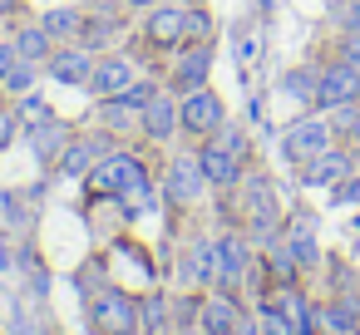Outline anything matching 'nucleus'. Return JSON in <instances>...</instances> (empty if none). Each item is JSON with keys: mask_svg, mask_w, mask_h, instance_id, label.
Returning <instances> with one entry per match:
<instances>
[{"mask_svg": "<svg viewBox=\"0 0 360 335\" xmlns=\"http://www.w3.org/2000/svg\"><path fill=\"white\" fill-rule=\"evenodd\" d=\"M139 183H148V168H143V158L139 153H129V148H109L89 173H84V188L94 192V197H124L129 188H139Z\"/></svg>", "mask_w": 360, "mask_h": 335, "instance_id": "f257e3e1", "label": "nucleus"}, {"mask_svg": "<svg viewBox=\"0 0 360 335\" xmlns=\"http://www.w3.org/2000/svg\"><path fill=\"white\" fill-rule=\"evenodd\" d=\"M89 325H94V335H143L139 301L119 286H104L89 296Z\"/></svg>", "mask_w": 360, "mask_h": 335, "instance_id": "f03ea898", "label": "nucleus"}, {"mask_svg": "<svg viewBox=\"0 0 360 335\" xmlns=\"http://www.w3.org/2000/svg\"><path fill=\"white\" fill-rule=\"evenodd\" d=\"M242 192H247V222H252L247 232H252V242H276V232H281V207H276L271 183H266L262 173H247Z\"/></svg>", "mask_w": 360, "mask_h": 335, "instance_id": "7ed1b4c3", "label": "nucleus"}, {"mask_svg": "<svg viewBox=\"0 0 360 335\" xmlns=\"http://www.w3.org/2000/svg\"><path fill=\"white\" fill-rule=\"evenodd\" d=\"M281 148H286V158H291V163H306V158H316V153L335 148V124H330V114L296 119V124L281 133Z\"/></svg>", "mask_w": 360, "mask_h": 335, "instance_id": "20e7f679", "label": "nucleus"}, {"mask_svg": "<svg viewBox=\"0 0 360 335\" xmlns=\"http://www.w3.org/2000/svg\"><path fill=\"white\" fill-rule=\"evenodd\" d=\"M178 119H183L188 133L207 138V133H217V129L227 124V104H222L207 84H198V89H188V94L178 99Z\"/></svg>", "mask_w": 360, "mask_h": 335, "instance_id": "39448f33", "label": "nucleus"}, {"mask_svg": "<svg viewBox=\"0 0 360 335\" xmlns=\"http://www.w3.org/2000/svg\"><path fill=\"white\" fill-rule=\"evenodd\" d=\"M247 237L242 232H222L217 242H212V286L217 291H237L242 286V276H247Z\"/></svg>", "mask_w": 360, "mask_h": 335, "instance_id": "423d86ee", "label": "nucleus"}, {"mask_svg": "<svg viewBox=\"0 0 360 335\" xmlns=\"http://www.w3.org/2000/svg\"><path fill=\"white\" fill-rule=\"evenodd\" d=\"M360 99V70L355 65H345V60H335V65H326L321 74H316V109L326 114V109H340V104H355Z\"/></svg>", "mask_w": 360, "mask_h": 335, "instance_id": "0eeeda50", "label": "nucleus"}, {"mask_svg": "<svg viewBox=\"0 0 360 335\" xmlns=\"http://www.w3.org/2000/svg\"><path fill=\"white\" fill-rule=\"evenodd\" d=\"M198 163H202L207 188H237L242 173H247V158H242L237 148H227L222 138H207V143L198 148Z\"/></svg>", "mask_w": 360, "mask_h": 335, "instance_id": "6e6552de", "label": "nucleus"}, {"mask_svg": "<svg viewBox=\"0 0 360 335\" xmlns=\"http://www.w3.org/2000/svg\"><path fill=\"white\" fill-rule=\"evenodd\" d=\"M183 25H188V6L158 0V6H148V15H143V40L158 45V50H178L183 45Z\"/></svg>", "mask_w": 360, "mask_h": 335, "instance_id": "1a4fd4ad", "label": "nucleus"}, {"mask_svg": "<svg viewBox=\"0 0 360 335\" xmlns=\"http://www.w3.org/2000/svg\"><path fill=\"white\" fill-rule=\"evenodd\" d=\"M202 188H207V178H202L198 153L168 163V173H163V197H168V207H193V202L202 197Z\"/></svg>", "mask_w": 360, "mask_h": 335, "instance_id": "9d476101", "label": "nucleus"}, {"mask_svg": "<svg viewBox=\"0 0 360 335\" xmlns=\"http://www.w3.org/2000/svg\"><path fill=\"white\" fill-rule=\"evenodd\" d=\"M109 148H114V133H75V138L65 143V153H60L55 168H60L65 178H84Z\"/></svg>", "mask_w": 360, "mask_h": 335, "instance_id": "9b49d317", "label": "nucleus"}, {"mask_svg": "<svg viewBox=\"0 0 360 335\" xmlns=\"http://www.w3.org/2000/svg\"><path fill=\"white\" fill-rule=\"evenodd\" d=\"M134 79H139V70H134L129 55H99V60H94V74H89L84 89H89L94 99H114V94H124Z\"/></svg>", "mask_w": 360, "mask_h": 335, "instance_id": "f8f14e48", "label": "nucleus"}, {"mask_svg": "<svg viewBox=\"0 0 360 335\" xmlns=\"http://www.w3.org/2000/svg\"><path fill=\"white\" fill-rule=\"evenodd\" d=\"M178 50L183 55L173 60L168 84H173V94H188V89L207 84V74H212V45H178Z\"/></svg>", "mask_w": 360, "mask_h": 335, "instance_id": "ddd939ff", "label": "nucleus"}, {"mask_svg": "<svg viewBox=\"0 0 360 335\" xmlns=\"http://www.w3.org/2000/svg\"><path fill=\"white\" fill-rule=\"evenodd\" d=\"M94 60H99V50H89V45H55V55L45 60V70L60 84H89Z\"/></svg>", "mask_w": 360, "mask_h": 335, "instance_id": "4468645a", "label": "nucleus"}, {"mask_svg": "<svg viewBox=\"0 0 360 335\" xmlns=\"http://www.w3.org/2000/svg\"><path fill=\"white\" fill-rule=\"evenodd\" d=\"M198 330L202 335H237L242 330V310H237L232 291H217V296L198 301Z\"/></svg>", "mask_w": 360, "mask_h": 335, "instance_id": "2eb2a0df", "label": "nucleus"}, {"mask_svg": "<svg viewBox=\"0 0 360 335\" xmlns=\"http://www.w3.org/2000/svg\"><path fill=\"white\" fill-rule=\"evenodd\" d=\"M178 129H183V119H178V99H173L168 89H158V94L143 104V138H153V143H168Z\"/></svg>", "mask_w": 360, "mask_h": 335, "instance_id": "dca6fc26", "label": "nucleus"}, {"mask_svg": "<svg viewBox=\"0 0 360 335\" xmlns=\"http://www.w3.org/2000/svg\"><path fill=\"white\" fill-rule=\"evenodd\" d=\"M350 173H355V158H350L345 148H326V153H316V158L301 163V183H306V188L340 183V178H350Z\"/></svg>", "mask_w": 360, "mask_h": 335, "instance_id": "f3484780", "label": "nucleus"}, {"mask_svg": "<svg viewBox=\"0 0 360 335\" xmlns=\"http://www.w3.org/2000/svg\"><path fill=\"white\" fill-rule=\"evenodd\" d=\"M25 133H30V148H35V158H40L45 168H55V163H60V153H65V143L75 138V133H70V124H65L60 114H55V119H45V124H35V129H25Z\"/></svg>", "mask_w": 360, "mask_h": 335, "instance_id": "a211bd4d", "label": "nucleus"}, {"mask_svg": "<svg viewBox=\"0 0 360 335\" xmlns=\"http://www.w3.org/2000/svg\"><path fill=\"white\" fill-rule=\"evenodd\" d=\"M11 45H15V55H20V60H35V65H45V60L55 55V35H50L40 20H35V25H30V20H25V25H15Z\"/></svg>", "mask_w": 360, "mask_h": 335, "instance_id": "6ab92c4d", "label": "nucleus"}, {"mask_svg": "<svg viewBox=\"0 0 360 335\" xmlns=\"http://www.w3.org/2000/svg\"><path fill=\"white\" fill-rule=\"evenodd\" d=\"M99 124L109 133H143V109H134L124 94H114V99H99Z\"/></svg>", "mask_w": 360, "mask_h": 335, "instance_id": "aec40b11", "label": "nucleus"}, {"mask_svg": "<svg viewBox=\"0 0 360 335\" xmlns=\"http://www.w3.org/2000/svg\"><path fill=\"white\" fill-rule=\"evenodd\" d=\"M178 276L188 286H212V242H188L178 256Z\"/></svg>", "mask_w": 360, "mask_h": 335, "instance_id": "412c9836", "label": "nucleus"}, {"mask_svg": "<svg viewBox=\"0 0 360 335\" xmlns=\"http://www.w3.org/2000/svg\"><path fill=\"white\" fill-rule=\"evenodd\" d=\"M84 20H89L84 11H45L40 15V25L55 35V45H79L84 40Z\"/></svg>", "mask_w": 360, "mask_h": 335, "instance_id": "4be33fe9", "label": "nucleus"}, {"mask_svg": "<svg viewBox=\"0 0 360 335\" xmlns=\"http://www.w3.org/2000/svg\"><path fill=\"white\" fill-rule=\"evenodd\" d=\"M40 74H45V65L15 55V65L6 70V79H0V89H6V99H20V94H30V89L40 84Z\"/></svg>", "mask_w": 360, "mask_h": 335, "instance_id": "5701e85b", "label": "nucleus"}, {"mask_svg": "<svg viewBox=\"0 0 360 335\" xmlns=\"http://www.w3.org/2000/svg\"><path fill=\"white\" fill-rule=\"evenodd\" d=\"M139 320H143V335H163L168 330V296L163 291H148L139 301Z\"/></svg>", "mask_w": 360, "mask_h": 335, "instance_id": "b1692460", "label": "nucleus"}, {"mask_svg": "<svg viewBox=\"0 0 360 335\" xmlns=\"http://www.w3.org/2000/svg\"><path fill=\"white\" fill-rule=\"evenodd\" d=\"M183 45H212V15L202 6H188V25H183Z\"/></svg>", "mask_w": 360, "mask_h": 335, "instance_id": "393cba45", "label": "nucleus"}, {"mask_svg": "<svg viewBox=\"0 0 360 335\" xmlns=\"http://www.w3.org/2000/svg\"><path fill=\"white\" fill-rule=\"evenodd\" d=\"M15 109H20V124H25V129H35V124H45V119H55V109H50L35 89H30V94H20V99H15Z\"/></svg>", "mask_w": 360, "mask_h": 335, "instance_id": "a878e982", "label": "nucleus"}, {"mask_svg": "<svg viewBox=\"0 0 360 335\" xmlns=\"http://www.w3.org/2000/svg\"><path fill=\"white\" fill-rule=\"evenodd\" d=\"M266 261H271V276H276V281H281V286H291V276H296V271H301V266H296V256H291V247H286V242H276V247H271V251H266Z\"/></svg>", "mask_w": 360, "mask_h": 335, "instance_id": "bb28decb", "label": "nucleus"}, {"mask_svg": "<svg viewBox=\"0 0 360 335\" xmlns=\"http://www.w3.org/2000/svg\"><path fill=\"white\" fill-rule=\"evenodd\" d=\"M25 124H20V109H15V99H0V153H6L11 143H15V133H20Z\"/></svg>", "mask_w": 360, "mask_h": 335, "instance_id": "cd10ccee", "label": "nucleus"}, {"mask_svg": "<svg viewBox=\"0 0 360 335\" xmlns=\"http://www.w3.org/2000/svg\"><path fill=\"white\" fill-rule=\"evenodd\" d=\"M281 89H291L296 99H316V74H311V70H296V74L281 79Z\"/></svg>", "mask_w": 360, "mask_h": 335, "instance_id": "c85d7f7f", "label": "nucleus"}, {"mask_svg": "<svg viewBox=\"0 0 360 335\" xmlns=\"http://www.w3.org/2000/svg\"><path fill=\"white\" fill-rule=\"evenodd\" d=\"M153 94H158V84H153V79H134V84L124 89V99H129L134 109H143V104H148Z\"/></svg>", "mask_w": 360, "mask_h": 335, "instance_id": "c756f323", "label": "nucleus"}, {"mask_svg": "<svg viewBox=\"0 0 360 335\" xmlns=\"http://www.w3.org/2000/svg\"><path fill=\"white\" fill-rule=\"evenodd\" d=\"M340 60H345V65H355V70H360V30H350V35H345V40H340Z\"/></svg>", "mask_w": 360, "mask_h": 335, "instance_id": "7c9ffc66", "label": "nucleus"}, {"mask_svg": "<svg viewBox=\"0 0 360 335\" xmlns=\"http://www.w3.org/2000/svg\"><path fill=\"white\" fill-rule=\"evenodd\" d=\"M335 202H360V183H345V178H340V188H335Z\"/></svg>", "mask_w": 360, "mask_h": 335, "instance_id": "2f4dec72", "label": "nucleus"}, {"mask_svg": "<svg viewBox=\"0 0 360 335\" xmlns=\"http://www.w3.org/2000/svg\"><path fill=\"white\" fill-rule=\"evenodd\" d=\"M11 65H15V45H11V40H0V79H6Z\"/></svg>", "mask_w": 360, "mask_h": 335, "instance_id": "473e14b6", "label": "nucleus"}, {"mask_svg": "<svg viewBox=\"0 0 360 335\" xmlns=\"http://www.w3.org/2000/svg\"><path fill=\"white\" fill-rule=\"evenodd\" d=\"M345 30H360V0H350V15H345Z\"/></svg>", "mask_w": 360, "mask_h": 335, "instance_id": "72a5a7b5", "label": "nucleus"}, {"mask_svg": "<svg viewBox=\"0 0 360 335\" xmlns=\"http://www.w3.org/2000/svg\"><path fill=\"white\" fill-rule=\"evenodd\" d=\"M20 11V0H0V20H6V15H15Z\"/></svg>", "mask_w": 360, "mask_h": 335, "instance_id": "f704fd0d", "label": "nucleus"}, {"mask_svg": "<svg viewBox=\"0 0 360 335\" xmlns=\"http://www.w3.org/2000/svg\"><path fill=\"white\" fill-rule=\"evenodd\" d=\"M129 6H134V11H148V6H158V0H129Z\"/></svg>", "mask_w": 360, "mask_h": 335, "instance_id": "c9c22d12", "label": "nucleus"}, {"mask_svg": "<svg viewBox=\"0 0 360 335\" xmlns=\"http://www.w3.org/2000/svg\"><path fill=\"white\" fill-rule=\"evenodd\" d=\"M178 6H193V0H178Z\"/></svg>", "mask_w": 360, "mask_h": 335, "instance_id": "e433bc0d", "label": "nucleus"}, {"mask_svg": "<svg viewBox=\"0 0 360 335\" xmlns=\"http://www.w3.org/2000/svg\"><path fill=\"white\" fill-rule=\"evenodd\" d=\"M0 99H6V89H0Z\"/></svg>", "mask_w": 360, "mask_h": 335, "instance_id": "4c0bfd02", "label": "nucleus"}, {"mask_svg": "<svg viewBox=\"0 0 360 335\" xmlns=\"http://www.w3.org/2000/svg\"><path fill=\"white\" fill-rule=\"evenodd\" d=\"M198 335H202V330H198Z\"/></svg>", "mask_w": 360, "mask_h": 335, "instance_id": "58836bf2", "label": "nucleus"}]
</instances>
